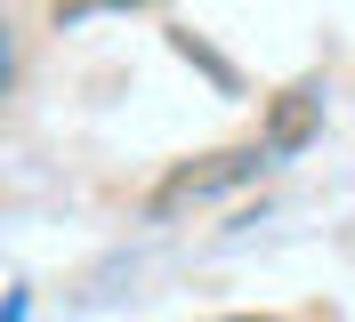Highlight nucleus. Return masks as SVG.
<instances>
[{"instance_id": "nucleus-2", "label": "nucleus", "mask_w": 355, "mask_h": 322, "mask_svg": "<svg viewBox=\"0 0 355 322\" xmlns=\"http://www.w3.org/2000/svg\"><path fill=\"white\" fill-rule=\"evenodd\" d=\"M315 113H323L315 89H283V105H275V121H266V153H299L315 137Z\"/></svg>"}, {"instance_id": "nucleus-4", "label": "nucleus", "mask_w": 355, "mask_h": 322, "mask_svg": "<svg viewBox=\"0 0 355 322\" xmlns=\"http://www.w3.org/2000/svg\"><path fill=\"white\" fill-rule=\"evenodd\" d=\"M226 322H283V314H226Z\"/></svg>"}, {"instance_id": "nucleus-1", "label": "nucleus", "mask_w": 355, "mask_h": 322, "mask_svg": "<svg viewBox=\"0 0 355 322\" xmlns=\"http://www.w3.org/2000/svg\"><path fill=\"white\" fill-rule=\"evenodd\" d=\"M259 170H266V145H226V153H202V161H186V170H170V177H162L154 210H186V202L234 193V186H250Z\"/></svg>"}, {"instance_id": "nucleus-3", "label": "nucleus", "mask_w": 355, "mask_h": 322, "mask_svg": "<svg viewBox=\"0 0 355 322\" xmlns=\"http://www.w3.org/2000/svg\"><path fill=\"white\" fill-rule=\"evenodd\" d=\"M57 8V24H73V17H97V8H137V0H49Z\"/></svg>"}]
</instances>
